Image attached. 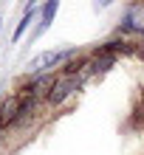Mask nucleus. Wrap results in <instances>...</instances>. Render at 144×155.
Returning a JSON list of instances; mask_svg holds the SVG:
<instances>
[{
    "label": "nucleus",
    "mask_w": 144,
    "mask_h": 155,
    "mask_svg": "<svg viewBox=\"0 0 144 155\" xmlns=\"http://www.w3.org/2000/svg\"><path fill=\"white\" fill-rule=\"evenodd\" d=\"M85 76H59L57 74V82H54V87L48 90V96H45V102H42V107L45 110H59V107H65L74 96L82 93V87H85Z\"/></svg>",
    "instance_id": "2"
},
{
    "label": "nucleus",
    "mask_w": 144,
    "mask_h": 155,
    "mask_svg": "<svg viewBox=\"0 0 144 155\" xmlns=\"http://www.w3.org/2000/svg\"><path fill=\"white\" fill-rule=\"evenodd\" d=\"M37 17H40V6L37 3H25L23 6V14H20V20H17V25H14V34H12V42L14 45L28 34V28L37 25Z\"/></svg>",
    "instance_id": "6"
},
{
    "label": "nucleus",
    "mask_w": 144,
    "mask_h": 155,
    "mask_svg": "<svg viewBox=\"0 0 144 155\" xmlns=\"http://www.w3.org/2000/svg\"><path fill=\"white\" fill-rule=\"evenodd\" d=\"M136 51H139V42L136 40H122V37H107L102 42H96L93 48H88V54H102V57H113V59H119V57H136Z\"/></svg>",
    "instance_id": "4"
},
{
    "label": "nucleus",
    "mask_w": 144,
    "mask_h": 155,
    "mask_svg": "<svg viewBox=\"0 0 144 155\" xmlns=\"http://www.w3.org/2000/svg\"><path fill=\"white\" fill-rule=\"evenodd\" d=\"M57 12H59V0H45V3L40 6V17H37V25H34L31 34H28V42H37L42 34L51 28L54 20H57Z\"/></svg>",
    "instance_id": "5"
},
{
    "label": "nucleus",
    "mask_w": 144,
    "mask_h": 155,
    "mask_svg": "<svg viewBox=\"0 0 144 155\" xmlns=\"http://www.w3.org/2000/svg\"><path fill=\"white\" fill-rule=\"evenodd\" d=\"M116 37H122V40H141L144 37V6L141 3H127L124 6V12L119 17V23H116V28H113Z\"/></svg>",
    "instance_id": "3"
},
{
    "label": "nucleus",
    "mask_w": 144,
    "mask_h": 155,
    "mask_svg": "<svg viewBox=\"0 0 144 155\" xmlns=\"http://www.w3.org/2000/svg\"><path fill=\"white\" fill-rule=\"evenodd\" d=\"M88 57H91V62H88L85 79H99V76H105V74H110V71L116 68V62H119V59H113V57H102V54H88Z\"/></svg>",
    "instance_id": "8"
},
{
    "label": "nucleus",
    "mask_w": 144,
    "mask_h": 155,
    "mask_svg": "<svg viewBox=\"0 0 144 155\" xmlns=\"http://www.w3.org/2000/svg\"><path fill=\"white\" fill-rule=\"evenodd\" d=\"M3 138H6V130H3V121H0V144H3Z\"/></svg>",
    "instance_id": "11"
},
{
    "label": "nucleus",
    "mask_w": 144,
    "mask_h": 155,
    "mask_svg": "<svg viewBox=\"0 0 144 155\" xmlns=\"http://www.w3.org/2000/svg\"><path fill=\"white\" fill-rule=\"evenodd\" d=\"M136 57H139V59L144 62V42H139V51H136Z\"/></svg>",
    "instance_id": "10"
},
{
    "label": "nucleus",
    "mask_w": 144,
    "mask_h": 155,
    "mask_svg": "<svg viewBox=\"0 0 144 155\" xmlns=\"http://www.w3.org/2000/svg\"><path fill=\"white\" fill-rule=\"evenodd\" d=\"M0 31H3V14H0Z\"/></svg>",
    "instance_id": "12"
},
{
    "label": "nucleus",
    "mask_w": 144,
    "mask_h": 155,
    "mask_svg": "<svg viewBox=\"0 0 144 155\" xmlns=\"http://www.w3.org/2000/svg\"><path fill=\"white\" fill-rule=\"evenodd\" d=\"M17 116H20V96L17 93H8L0 99V121H3V130H14L17 124Z\"/></svg>",
    "instance_id": "7"
},
{
    "label": "nucleus",
    "mask_w": 144,
    "mask_h": 155,
    "mask_svg": "<svg viewBox=\"0 0 144 155\" xmlns=\"http://www.w3.org/2000/svg\"><path fill=\"white\" fill-rule=\"evenodd\" d=\"M82 48L71 45V48H48V51H40L37 57H31L25 62V76H37V74H59L62 65L68 59H74Z\"/></svg>",
    "instance_id": "1"
},
{
    "label": "nucleus",
    "mask_w": 144,
    "mask_h": 155,
    "mask_svg": "<svg viewBox=\"0 0 144 155\" xmlns=\"http://www.w3.org/2000/svg\"><path fill=\"white\" fill-rule=\"evenodd\" d=\"M88 62H91L88 51H79L74 59H68L65 65H62L59 76H85V71H88Z\"/></svg>",
    "instance_id": "9"
}]
</instances>
